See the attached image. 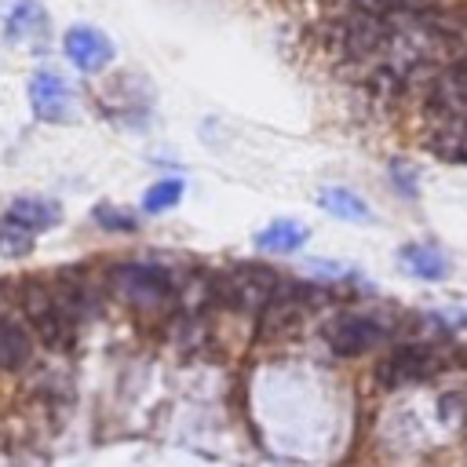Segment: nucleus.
Instances as JSON below:
<instances>
[{
  "label": "nucleus",
  "instance_id": "f257e3e1",
  "mask_svg": "<svg viewBox=\"0 0 467 467\" xmlns=\"http://www.w3.org/2000/svg\"><path fill=\"white\" fill-rule=\"evenodd\" d=\"M18 306H22L26 321L33 325V332L44 339V347H51V350L73 347V336H77V321L80 317L69 310V303L58 292V285H47V281L29 277L18 288Z\"/></svg>",
  "mask_w": 467,
  "mask_h": 467
},
{
  "label": "nucleus",
  "instance_id": "f03ea898",
  "mask_svg": "<svg viewBox=\"0 0 467 467\" xmlns=\"http://www.w3.org/2000/svg\"><path fill=\"white\" fill-rule=\"evenodd\" d=\"M285 281L270 270V266H259V263H241V266H234V270H226V274H219L215 277V299L219 303H226L230 310H263L274 296H277V288H281Z\"/></svg>",
  "mask_w": 467,
  "mask_h": 467
},
{
  "label": "nucleus",
  "instance_id": "7ed1b4c3",
  "mask_svg": "<svg viewBox=\"0 0 467 467\" xmlns=\"http://www.w3.org/2000/svg\"><path fill=\"white\" fill-rule=\"evenodd\" d=\"M109 285L128 306H142V310L164 306L175 296V281L168 277V270L153 263H120L109 270Z\"/></svg>",
  "mask_w": 467,
  "mask_h": 467
},
{
  "label": "nucleus",
  "instance_id": "20e7f679",
  "mask_svg": "<svg viewBox=\"0 0 467 467\" xmlns=\"http://www.w3.org/2000/svg\"><path fill=\"white\" fill-rule=\"evenodd\" d=\"M29 109L44 124H66L77 113V95L58 69H36L29 77Z\"/></svg>",
  "mask_w": 467,
  "mask_h": 467
},
{
  "label": "nucleus",
  "instance_id": "39448f33",
  "mask_svg": "<svg viewBox=\"0 0 467 467\" xmlns=\"http://www.w3.org/2000/svg\"><path fill=\"white\" fill-rule=\"evenodd\" d=\"M325 343L343 358H358L383 343V325L372 314H339L325 325Z\"/></svg>",
  "mask_w": 467,
  "mask_h": 467
},
{
  "label": "nucleus",
  "instance_id": "423d86ee",
  "mask_svg": "<svg viewBox=\"0 0 467 467\" xmlns=\"http://www.w3.org/2000/svg\"><path fill=\"white\" fill-rule=\"evenodd\" d=\"M427 113L431 120H456L467 117V62L445 66L427 84Z\"/></svg>",
  "mask_w": 467,
  "mask_h": 467
},
{
  "label": "nucleus",
  "instance_id": "0eeeda50",
  "mask_svg": "<svg viewBox=\"0 0 467 467\" xmlns=\"http://www.w3.org/2000/svg\"><path fill=\"white\" fill-rule=\"evenodd\" d=\"M306 306H310V288L285 281V285L277 288V296L259 310V336H266V339L288 336V332L303 321Z\"/></svg>",
  "mask_w": 467,
  "mask_h": 467
},
{
  "label": "nucleus",
  "instance_id": "6e6552de",
  "mask_svg": "<svg viewBox=\"0 0 467 467\" xmlns=\"http://www.w3.org/2000/svg\"><path fill=\"white\" fill-rule=\"evenodd\" d=\"M441 368V354L431 347V343H405L398 347L383 365H379V379L387 387H398V383H416V379H427Z\"/></svg>",
  "mask_w": 467,
  "mask_h": 467
},
{
  "label": "nucleus",
  "instance_id": "1a4fd4ad",
  "mask_svg": "<svg viewBox=\"0 0 467 467\" xmlns=\"http://www.w3.org/2000/svg\"><path fill=\"white\" fill-rule=\"evenodd\" d=\"M62 51L80 73H99L113 62V44L95 26H69L62 36Z\"/></svg>",
  "mask_w": 467,
  "mask_h": 467
},
{
  "label": "nucleus",
  "instance_id": "9d476101",
  "mask_svg": "<svg viewBox=\"0 0 467 467\" xmlns=\"http://www.w3.org/2000/svg\"><path fill=\"white\" fill-rule=\"evenodd\" d=\"M7 215L15 223H22L26 230H33V234H47L62 223V208L51 197H15L7 204Z\"/></svg>",
  "mask_w": 467,
  "mask_h": 467
},
{
  "label": "nucleus",
  "instance_id": "9b49d317",
  "mask_svg": "<svg viewBox=\"0 0 467 467\" xmlns=\"http://www.w3.org/2000/svg\"><path fill=\"white\" fill-rule=\"evenodd\" d=\"M29 358H33V339H29L26 325H22L15 314L0 310V368H4V372H15V368H22Z\"/></svg>",
  "mask_w": 467,
  "mask_h": 467
},
{
  "label": "nucleus",
  "instance_id": "f8f14e48",
  "mask_svg": "<svg viewBox=\"0 0 467 467\" xmlns=\"http://www.w3.org/2000/svg\"><path fill=\"white\" fill-rule=\"evenodd\" d=\"M398 263L409 266V274L423 277V281H441L449 277V255L434 244H401L398 248Z\"/></svg>",
  "mask_w": 467,
  "mask_h": 467
},
{
  "label": "nucleus",
  "instance_id": "ddd939ff",
  "mask_svg": "<svg viewBox=\"0 0 467 467\" xmlns=\"http://www.w3.org/2000/svg\"><path fill=\"white\" fill-rule=\"evenodd\" d=\"M255 244L263 252H270V255H288V252L306 244V226L296 223V219H274L270 226H263L255 234Z\"/></svg>",
  "mask_w": 467,
  "mask_h": 467
},
{
  "label": "nucleus",
  "instance_id": "4468645a",
  "mask_svg": "<svg viewBox=\"0 0 467 467\" xmlns=\"http://www.w3.org/2000/svg\"><path fill=\"white\" fill-rule=\"evenodd\" d=\"M317 204L325 212H332L336 219H347V223H368V215H372L368 204L354 190H347V186H325L317 193Z\"/></svg>",
  "mask_w": 467,
  "mask_h": 467
},
{
  "label": "nucleus",
  "instance_id": "2eb2a0df",
  "mask_svg": "<svg viewBox=\"0 0 467 467\" xmlns=\"http://www.w3.org/2000/svg\"><path fill=\"white\" fill-rule=\"evenodd\" d=\"M33 244H36V234L26 230L22 223H15V219L4 212V215H0V255H4V259H22V255L33 252Z\"/></svg>",
  "mask_w": 467,
  "mask_h": 467
},
{
  "label": "nucleus",
  "instance_id": "dca6fc26",
  "mask_svg": "<svg viewBox=\"0 0 467 467\" xmlns=\"http://www.w3.org/2000/svg\"><path fill=\"white\" fill-rule=\"evenodd\" d=\"M179 201H182V182H179V179H161V182H153V186L142 193V212L157 215V212L175 208Z\"/></svg>",
  "mask_w": 467,
  "mask_h": 467
},
{
  "label": "nucleus",
  "instance_id": "f3484780",
  "mask_svg": "<svg viewBox=\"0 0 467 467\" xmlns=\"http://www.w3.org/2000/svg\"><path fill=\"white\" fill-rule=\"evenodd\" d=\"M95 223H99L102 230H120V234H131V230L139 226V219H135L131 212L113 208V204H99V208H95Z\"/></svg>",
  "mask_w": 467,
  "mask_h": 467
},
{
  "label": "nucleus",
  "instance_id": "a211bd4d",
  "mask_svg": "<svg viewBox=\"0 0 467 467\" xmlns=\"http://www.w3.org/2000/svg\"><path fill=\"white\" fill-rule=\"evenodd\" d=\"M18 4H26V0H0V22H4V18H7V15L18 7Z\"/></svg>",
  "mask_w": 467,
  "mask_h": 467
}]
</instances>
